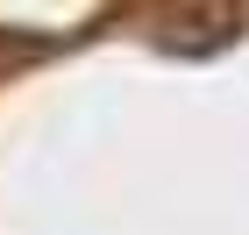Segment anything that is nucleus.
Wrapping results in <instances>:
<instances>
[{
    "instance_id": "nucleus-1",
    "label": "nucleus",
    "mask_w": 249,
    "mask_h": 235,
    "mask_svg": "<svg viewBox=\"0 0 249 235\" xmlns=\"http://www.w3.org/2000/svg\"><path fill=\"white\" fill-rule=\"evenodd\" d=\"M235 36H242V15H235V7H178V15L157 29V43H164L171 57H213V50H228Z\"/></svg>"
}]
</instances>
